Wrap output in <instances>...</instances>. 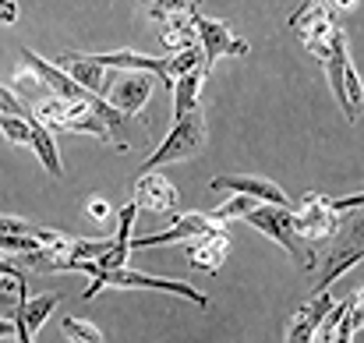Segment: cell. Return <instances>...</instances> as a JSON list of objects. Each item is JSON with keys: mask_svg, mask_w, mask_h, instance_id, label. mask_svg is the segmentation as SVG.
<instances>
[{"mask_svg": "<svg viewBox=\"0 0 364 343\" xmlns=\"http://www.w3.org/2000/svg\"><path fill=\"white\" fill-rule=\"evenodd\" d=\"M163 64H166V78L173 82V78H181V75H188V71H195V68H205V57H202V46H198V43H188V46L173 50L170 57H163ZM205 71H209V68H205Z\"/></svg>", "mask_w": 364, "mask_h": 343, "instance_id": "21", "label": "cell"}, {"mask_svg": "<svg viewBox=\"0 0 364 343\" xmlns=\"http://www.w3.org/2000/svg\"><path fill=\"white\" fill-rule=\"evenodd\" d=\"M205 78H209V71H205V68H195V71H188V75H181V78L170 82V93H173V120L198 107V93H202Z\"/></svg>", "mask_w": 364, "mask_h": 343, "instance_id": "16", "label": "cell"}, {"mask_svg": "<svg viewBox=\"0 0 364 343\" xmlns=\"http://www.w3.org/2000/svg\"><path fill=\"white\" fill-rule=\"evenodd\" d=\"M195 43L202 46V57H205V68H209V71H213V64H216L220 57H244V53H247V43H244L241 36L230 32L227 21L205 18V14H198V11H195Z\"/></svg>", "mask_w": 364, "mask_h": 343, "instance_id": "5", "label": "cell"}, {"mask_svg": "<svg viewBox=\"0 0 364 343\" xmlns=\"http://www.w3.org/2000/svg\"><path fill=\"white\" fill-rule=\"evenodd\" d=\"M213 191H234L244 199H255V202H269V206H290L294 209V199L269 177H251V174H223V177H213Z\"/></svg>", "mask_w": 364, "mask_h": 343, "instance_id": "9", "label": "cell"}, {"mask_svg": "<svg viewBox=\"0 0 364 343\" xmlns=\"http://www.w3.org/2000/svg\"><path fill=\"white\" fill-rule=\"evenodd\" d=\"M21 53V60H25V68H32L39 78H43V85L50 89V96H60V100H68V103H75V100H89V93L60 68V64H53V60H43L36 50H28V46H21L18 50Z\"/></svg>", "mask_w": 364, "mask_h": 343, "instance_id": "10", "label": "cell"}, {"mask_svg": "<svg viewBox=\"0 0 364 343\" xmlns=\"http://www.w3.org/2000/svg\"><path fill=\"white\" fill-rule=\"evenodd\" d=\"M364 206V195H350V199H326V195H304L297 206H294V227H297V237L315 248L322 241H333L336 230H340V220L343 213H358Z\"/></svg>", "mask_w": 364, "mask_h": 343, "instance_id": "1", "label": "cell"}, {"mask_svg": "<svg viewBox=\"0 0 364 343\" xmlns=\"http://www.w3.org/2000/svg\"><path fill=\"white\" fill-rule=\"evenodd\" d=\"M100 68H117V71H149L156 75V82L163 89H170V78H166V64L163 57H145L138 50H114V53H89Z\"/></svg>", "mask_w": 364, "mask_h": 343, "instance_id": "12", "label": "cell"}, {"mask_svg": "<svg viewBox=\"0 0 364 343\" xmlns=\"http://www.w3.org/2000/svg\"><path fill=\"white\" fill-rule=\"evenodd\" d=\"M195 11H198V7H195ZM195 11H188V14H170V18L156 21V25H159V39H163V46L181 50V46L195 43Z\"/></svg>", "mask_w": 364, "mask_h": 343, "instance_id": "18", "label": "cell"}, {"mask_svg": "<svg viewBox=\"0 0 364 343\" xmlns=\"http://www.w3.org/2000/svg\"><path fill=\"white\" fill-rule=\"evenodd\" d=\"M7 89L14 93V100H18L25 110H32L39 100H46V96H50V89L43 85V78H39L32 68H21V71H14V75L7 78Z\"/></svg>", "mask_w": 364, "mask_h": 343, "instance_id": "17", "label": "cell"}, {"mask_svg": "<svg viewBox=\"0 0 364 343\" xmlns=\"http://www.w3.org/2000/svg\"><path fill=\"white\" fill-rule=\"evenodd\" d=\"M60 329L71 343H103V333L100 326H92L89 319H78V315H64L60 319Z\"/></svg>", "mask_w": 364, "mask_h": 343, "instance_id": "24", "label": "cell"}, {"mask_svg": "<svg viewBox=\"0 0 364 343\" xmlns=\"http://www.w3.org/2000/svg\"><path fill=\"white\" fill-rule=\"evenodd\" d=\"M361 251H364V248H361V237H354V241H350V244H347L340 255H333V265H329V273L322 276V283H318L315 290H329V287H333V283H336V280L347 273V269L361 265Z\"/></svg>", "mask_w": 364, "mask_h": 343, "instance_id": "22", "label": "cell"}, {"mask_svg": "<svg viewBox=\"0 0 364 343\" xmlns=\"http://www.w3.org/2000/svg\"><path fill=\"white\" fill-rule=\"evenodd\" d=\"M361 329V294L350 297V308L340 315L336 329L329 333V343H354V333Z\"/></svg>", "mask_w": 364, "mask_h": 343, "instance_id": "23", "label": "cell"}, {"mask_svg": "<svg viewBox=\"0 0 364 343\" xmlns=\"http://www.w3.org/2000/svg\"><path fill=\"white\" fill-rule=\"evenodd\" d=\"M318 4H322V0H301V4H297V11L287 18V21H290V28L297 25V18H301V14H308V11H311V7H318Z\"/></svg>", "mask_w": 364, "mask_h": 343, "instance_id": "31", "label": "cell"}, {"mask_svg": "<svg viewBox=\"0 0 364 343\" xmlns=\"http://www.w3.org/2000/svg\"><path fill=\"white\" fill-rule=\"evenodd\" d=\"M32 152L39 156V163L46 167V174L53 177H64V163H60V152H57V142H53V131L43 127L39 120H32Z\"/></svg>", "mask_w": 364, "mask_h": 343, "instance_id": "19", "label": "cell"}, {"mask_svg": "<svg viewBox=\"0 0 364 343\" xmlns=\"http://www.w3.org/2000/svg\"><path fill=\"white\" fill-rule=\"evenodd\" d=\"M202 149H205V114L195 107V110H188L184 117L173 120L170 134H166V138L152 149V156L141 163V174L159 170V167H166V163H184V159L198 156Z\"/></svg>", "mask_w": 364, "mask_h": 343, "instance_id": "4", "label": "cell"}, {"mask_svg": "<svg viewBox=\"0 0 364 343\" xmlns=\"http://www.w3.org/2000/svg\"><path fill=\"white\" fill-rule=\"evenodd\" d=\"M0 131H4L7 142H14V145H28V142H32V117L0 114Z\"/></svg>", "mask_w": 364, "mask_h": 343, "instance_id": "25", "label": "cell"}, {"mask_svg": "<svg viewBox=\"0 0 364 343\" xmlns=\"http://www.w3.org/2000/svg\"><path fill=\"white\" fill-rule=\"evenodd\" d=\"M18 21V4L14 0H0V25H14Z\"/></svg>", "mask_w": 364, "mask_h": 343, "instance_id": "29", "label": "cell"}, {"mask_svg": "<svg viewBox=\"0 0 364 343\" xmlns=\"http://www.w3.org/2000/svg\"><path fill=\"white\" fill-rule=\"evenodd\" d=\"M244 223H251V227L258 230V233H265L269 241H276V244H283L287 251H290V258L297 262L301 258V269H315V248H308L301 237H297V227H294V209L290 206H269V202H251L247 209L241 213Z\"/></svg>", "mask_w": 364, "mask_h": 343, "instance_id": "3", "label": "cell"}, {"mask_svg": "<svg viewBox=\"0 0 364 343\" xmlns=\"http://www.w3.org/2000/svg\"><path fill=\"white\" fill-rule=\"evenodd\" d=\"M14 333V319H0V340Z\"/></svg>", "mask_w": 364, "mask_h": 343, "instance_id": "32", "label": "cell"}, {"mask_svg": "<svg viewBox=\"0 0 364 343\" xmlns=\"http://www.w3.org/2000/svg\"><path fill=\"white\" fill-rule=\"evenodd\" d=\"M57 301H60L57 294H39V297L21 294V297H18V312H21V319H25V326H28L32 337L46 326V319H50V312L57 308Z\"/></svg>", "mask_w": 364, "mask_h": 343, "instance_id": "20", "label": "cell"}, {"mask_svg": "<svg viewBox=\"0 0 364 343\" xmlns=\"http://www.w3.org/2000/svg\"><path fill=\"white\" fill-rule=\"evenodd\" d=\"M0 290H7V294L25 290V273H21V269H14V265H11V262H4V258H0Z\"/></svg>", "mask_w": 364, "mask_h": 343, "instance_id": "27", "label": "cell"}, {"mask_svg": "<svg viewBox=\"0 0 364 343\" xmlns=\"http://www.w3.org/2000/svg\"><path fill=\"white\" fill-rule=\"evenodd\" d=\"M333 308V297H329V290H315L301 308H297V315H294V322H290V333H287V343H311L315 340V329H318V322H322V315Z\"/></svg>", "mask_w": 364, "mask_h": 343, "instance_id": "13", "label": "cell"}, {"mask_svg": "<svg viewBox=\"0 0 364 343\" xmlns=\"http://www.w3.org/2000/svg\"><path fill=\"white\" fill-rule=\"evenodd\" d=\"M195 7H198L195 0H152V18L163 21V18H170V14H188V11H195Z\"/></svg>", "mask_w": 364, "mask_h": 343, "instance_id": "26", "label": "cell"}, {"mask_svg": "<svg viewBox=\"0 0 364 343\" xmlns=\"http://www.w3.org/2000/svg\"><path fill=\"white\" fill-rule=\"evenodd\" d=\"M297 32H301V43L318 57V60H326L329 57V46H333V36L340 32V25H336V18H333V11L329 7H311L308 14H301L297 18V25H294Z\"/></svg>", "mask_w": 364, "mask_h": 343, "instance_id": "11", "label": "cell"}, {"mask_svg": "<svg viewBox=\"0 0 364 343\" xmlns=\"http://www.w3.org/2000/svg\"><path fill=\"white\" fill-rule=\"evenodd\" d=\"M326 4H336V7H354L358 0H326Z\"/></svg>", "mask_w": 364, "mask_h": 343, "instance_id": "33", "label": "cell"}, {"mask_svg": "<svg viewBox=\"0 0 364 343\" xmlns=\"http://www.w3.org/2000/svg\"><path fill=\"white\" fill-rule=\"evenodd\" d=\"M227 255H230V233H227V227H220L198 237V244L191 248V269L195 273H220Z\"/></svg>", "mask_w": 364, "mask_h": 343, "instance_id": "15", "label": "cell"}, {"mask_svg": "<svg viewBox=\"0 0 364 343\" xmlns=\"http://www.w3.org/2000/svg\"><path fill=\"white\" fill-rule=\"evenodd\" d=\"M163 290V294H173V297H184V301H191V305H198V308H205L209 305V297L202 294V290H195L191 283H184V280H170V276H152V273H138V269H131V265H117V269H107V273H96L92 280H89V287H85V301H92L100 290Z\"/></svg>", "mask_w": 364, "mask_h": 343, "instance_id": "2", "label": "cell"}, {"mask_svg": "<svg viewBox=\"0 0 364 343\" xmlns=\"http://www.w3.org/2000/svg\"><path fill=\"white\" fill-rule=\"evenodd\" d=\"M195 4H198V0H195Z\"/></svg>", "mask_w": 364, "mask_h": 343, "instance_id": "34", "label": "cell"}, {"mask_svg": "<svg viewBox=\"0 0 364 343\" xmlns=\"http://www.w3.org/2000/svg\"><path fill=\"white\" fill-rule=\"evenodd\" d=\"M57 64L89 93V96H103L107 93V68H100L89 53H75V50H68V53H60L57 57Z\"/></svg>", "mask_w": 364, "mask_h": 343, "instance_id": "14", "label": "cell"}, {"mask_svg": "<svg viewBox=\"0 0 364 343\" xmlns=\"http://www.w3.org/2000/svg\"><path fill=\"white\" fill-rule=\"evenodd\" d=\"M89 216H92V220H107V216H110V206H107L103 199H89Z\"/></svg>", "mask_w": 364, "mask_h": 343, "instance_id": "30", "label": "cell"}, {"mask_svg": "<svg viewBox=\"0 0 364 343\" xmlns=\"http://www.w3.org/2000/svg\"><path fill=\"white\" fill-rule=\"evenodd\" d=\"M220 227H227V223L213 220L209 213H184V216H177L163 233L131 237V251H134V248H166V244H181V241H198V237H205V233H213V230H220Z\"/></svg>", "mask_w": 364, "mask_h": 343, "instance_id": "7", "label": "cell"}, {"mask_svg": "<svg viewBox=\"0 0 364 343\" xmlns=\"http://www.w3.org/2000/svg\"><path fill=\"white\" fill-rule=\"evenodd\" d=\"M0 114H11V117H28V110L14 100V93L7 85H0Z\"/></svg>", "mask_w": 364, "mask_h": 343, "instance_id": "28", "label": "cell"}, {"mask_svg": "<svg viewBox=\"0 0 364 343\" xmlns=\"http://www.w3.org/2000/svg\"><path fill=\"white\" fill-rule=\"evenodd\" d=\"M152 89H156V75H149V71H124L114 82H107V103L124 117H138L145 110Z\"/></svg>", "mask_w": 364, "mask_h": 343, "instance_id": "6", "label": "cell"}, {"mask_svg": "<svg viewBox=\"0 0 364 343\" xmlns=\"http://www.w3.org/2000/svg\"><path fill=\"white\" fill-rule=\"evenodd\" d=\"M131 202L138 206V213H163V216H166V213H177L181 195H177V188H173L163 174L149 170V174H141V177L134 181Z\"/></svg>", "mask_w": 364, "mask_h": 343, "instance_id": "8", "label": "cell"}]
</instances>
